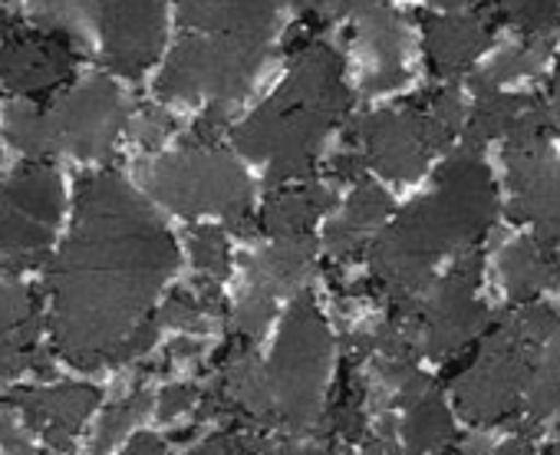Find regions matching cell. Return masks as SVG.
Instances as JSON below:
<instances>
[{
  "label": "cell",
  "mask_w": 560,
  "mask_h": 455,
  "mask_svg": "<svg viewBox=\"0 0 560 455\" xmlns=\"http://www.w3.org/2000/svg\"><path fill=\"white\" fill-rule=\"evenodd\" d=\"M149 406H152V393L149 389H139L136 396H129V399H122V402H113L109 409H106V416L100 419V425H96V435H93V455H103V452H109L145 412H149Z\"/></svg>",
  "instance_id": "cell-33"
},
{
  "label": "cell",
  "mask_w": 560,
  "mask_h": 455,
  "mask_svg": "<svg viewBox=\"0 0 560 455\" xmlns=\"http://www.w3.org/2000/svg\"><path fill=\"white\" fill-rule=\"evenodd\" d=\"M337 205V195L320 185V182H307V185H284V188H273L257 228L264 235H270L273 242L280 238H298V235H311L314 221L330 211Z\"/></svg>",
  "instance_id": "cell-21"
},
{
  "label": "cell",
  "mask_w": 560,
  "mask_h": 455,
  "mask_svg": "<svg viewBox=\"0 0 560 455\" xmlns=\"http://www.w3.org/2000/svg\"><path fill=\"white\" fill-rule=\"evenodd\" d=\"M172 129H175L172 116H168V113H162V109H155V106L142 109V116H139V122H136V136H139L149 149H152V145H159Z\"/></svg>",
  "instance_id": "cell-38"
},
{
  "label": "cell",
  "mask_w": 560,
  "mask_h": 455,
  "mask_svg": "<svg viewBox=\"0 0 560 455\" xmlns=\"http://www.w3.org/2000/svg\"><path fill=\"white\" fill-rule=\"evenodd\" d=\"M145 182L162 205H168L172 211H178L185 218L221 214L231 224V232H237L244 238H250L257 232L247 218L250 178L218 145H211V149L185 145L182 152L159 159L145 172Z\"/></svg>",
  "instance_id": "cell-5"
},
{
  "label": "cell",
  "mask_w": 560,
  "mask_h": 455,
  "mask_svg": "<svg viewBox=\"0 0 560 455\" xmlns=\"http://www.w3.org/2000/svg\"><path fill=\"white\" fill-rule=\"evenodd\" d=\"M357 40L366 60V93H383L393 90L406 80V31L402 21L380 0H357Z\"/></svg>",
  "instance_id": "cell-16"
},
{
  "label": "cell",
  "mask_w": 560,
  "mask_h": 455,
  "mask_svg": "<svg viewBox=\"0 0 560 455\" xmlns=\"http://www.w3.org/2000/svg\"><path fill=\"white\" fill-rule=\"evenodd\" d=\"M8 139L31 155V162H40L47 155L57 152V136H54V122H50V109L37 106V103H14L8 109Z\"/></svg>",
  "instance_id": "cell-28"
},
{
  "label": "cell",
  "mask_w": 560,
  "mask_h": 455,
  "mask_svg": "<svg viewBox=\"0 0 560 455\" xmlns=\"http://www.w3.org/2000/svg\"><path fill=\"white\" fill-rule=\"evenodd\" d=\"M432 4H439V8H458V4H465V0H432Z\"/></svg>",
  "instance_id": "cell-48"
},
{
  "label": "cell",
  "mask_w": 560,
  "mask_h": 455,
  "mask_svg": "<svg viewBox=\"0 0 560 455\" xmlns=\"http://www.w3.org/2000/svg\"><path fill=\"white\" fill-rule=\"evenodd\" d=\"M267 60V40L244 34H188L155 83L162 100L211 96L214 103H234L247 93L250 80Z\"/></svg>",
  "instance_id": "cell-6"
},
{
  "label": "cell",
  "mask_w": 560,
  "mask_h": 455,
  "mask_svg": "<svg viewBox=\"0 0 560 455\" xmlns=\"http://www.w3.org/2000/svg\"><path fill=\"white\" fill-rule=\"evenodd\" d=\"M273 304H277V301L267 298V294L244 291L241 304L228 314V320H231V337L247 340V343H257V340L264 337L270 317H273Z\"/></svg>",
  "instance_id": "cell-34"
},
{
  "label": "cell",
  "mask_w": 560,
  "mask_h": 455,
  "mask_svg": "<svg viewBox=\"0 0 560 455\" xmlns=\"http://www.w3.org/2000/svg\"><path fill=\"white\" fill-rule=\"evenodd\" d=\"M547 116H550V126H557V129H560V57H557V73H553V100H550V109H547Z\"/></svg>",
  "instance_id": "cell-46"
},
{
  "label": "cell",
  "mask_w": 560,
  "mask_h": 455,
  "mask_svg": "<svg viewBox=\"0 0 560 455\" xmlns=\"http://www.w3.org/2000/svg\"><path fill=\"white\" fill-rule=\"evenodd\" d=\"M96 0H34V24L67 34L73 44L83 40L86 47V31L96 24Z\"/></svg>",
  "instance_id": "cell-31"
},
{
  "label": "cell",
  "mask_w": 560,
  "mask_h": 455,
  "mask_svg": "<svg viewBox=\"0 0 560 455\" xmlns=\"http://www.w3.org/2000/svg\"><path fill=\"white\" fill-rule=\"evenodd\" d=\"M514 218L537 224V242L560 245V162H544L521 188H514Z\"/></svg>",
  "instance_id": "cell-23"
},
{
  "label": "cell",
  "mask_w": 560,
  "mask_h": 455,
  "mask_svg": "<svg viewBox=\"0 0 560 455\" xmlns=\"http://www.w3.org/2000/svg\"><path fill=\"white\" fill-rule=\"evenodd\" d=\"M228 314V307H224V301H221V291H218V284L214 281H208V278H201L191 291L185 288V291H175L165 304H162V311H159V324H165V327H188V330H208V324L214 320V317H224Z\"/></svg>",
  "instance_id": "cell-26"
},
{
  "label": "cell",
  "mask_w": 560,
  "mask_h": 455,
  "mask_svg": "<svg viewBox=\"0 0 560 455\" xmlns=\"http://www.w3.org/2000/svg\"><path fill=\"white\" fill-rule=\"evenodd\" d=\"M291 4H294L307 21L324 24V21H330V18H340V14L353 11V8H357V0H291Z\"/></svg>",
  "instance_id": "cell-39"
},
{
  "label": "cell",
  "mask_w": 560,
  "mask_h": 455,
  "mask_svg": "<svg viewBox=\"0 0 560 455\" xmlns=\"http://www.w3.org/2000/svg\"><path fill=\"white\" fill-rule=\"evenodd\" d=\"M122 455H165V442H162L159 435H152V432H139V435L126 445Z\"/></svg>",
  "instance_id": "cell-43"
},
{
  "label": "cell",
  "mask_w": 560,
  "mask_h": 455,
  "mask_svg": "<svg viewBox=\"0 0 560 455\" xmlns=\"http://www.w3.org/2000/svg\"><path fill=\"white\" fill-rule=\"evenodd\" d=\"M103 393L90 383H57V386H18L0 393V406L21 409L27 425L44 435L50 448L70 452L83 419L100 406Z\"/></svg>",
  "instance_id": "cell-14"
},
{
  "label": "cell",
  "mask_w": 560,
  "mask_h": 455,
  "mask_svg": "<svg viewBox=\"0 0 560 455\" xmlns=\"http://www.w3.org/2000/svg\"><path fill=\"white\" fill-rule=\"evenodd\" d=\"M188 248H191V261L195 268L208 278V281H224L231 271V248L221 228L211 224H195L188 232Z\"/></svg>",
  "instance_id": "cell-32"
},
{
  "label": "cell",
  "mask_w": 560,
  "mask_h": 455,
  "mask_svg": "<svg viewBox=\"0 0 560 455\" xmlns=\"http://www.w3.org/2000/svg\"><path fill=\"white\" fill-rule=\"evenodd\" d=\"M491 21H508L527 40H547L560 27V0H491Z\"/></svg>",
  "instance_id": "cell-30"
},
{
  "label": "cell",
  "mask_w": 560,
  "mask_h": 455,
  "mask_svg": "<svg viewBox=\"0 0 560 455\" xmlns=\"http://www.w3.org/2000/svg\"><path fill=\"white\" fill-rule=\"evenodd\" d=\"M402 439L412 455L422 452H445L455 442V425L452 416L439 396V389H425L419 399L406 406V422H402Z\"/></svg>",
  "instance_id": "cell-25"
},
{
  "label": "cell",
  "mask_w": 560,
  "mask_h": 455,
  "mask_svg": "<svg viewBox=\"0 0 560 455\" xmlns=\"http://www.w3.org/2000/svg\"><path fill=\"white\" fill-rule=\"evenodd\" d=\"M537 343L527 340L508 317L475 353L471 366L455 383V399L471 422H498L514 409L537 366Z\"/></svg>",
  "instance_id": "cell-8"
},
{
  "label": "cell",
  "mask_w": 560,
  "mask_h": 455,
  "mask_svg": "<svg viewBox=\"0 0 560 455\" xmlns=\"http://www.w3.org/2000/svg\"><path fill=\"white\" fill-rule=\"evenodd\" d=\"M350 106L343 57L317 40L294 57L288 83L234 129V145L247 159H267V185L284 188L314 172L324 136L347 119Z\"/></svg>",
  "instance_id": "cell-3"
},
{
  "label": "cell",
  "mask_w": 560,
  "mask_h": 455,
  "mask_svg": "<svg viewBox=\"0 0 560 455\" xmlns=\"http://www.w3.org/2000/svg\"><path fill=\"white\" fill-rule=\"evenodd\" d=\"M334 175L343 178V182H363V168H366V159L357 155V152H340L334 162H330Z\"/></svg>",
  "instance_id": "cell-41"
},
{
  "label": "cell",
  "mask_w": 560,
  "mask_h": 455,
  "mask_svg": "<svg viewBox=\"0 0 560 455\" xmlns=\"http://www.w3.org/2000/svg\"><path fill=\"white\" fill-rule=\"evenodd\" d=\"M178 268V245L116 172L80 178L77 224L50 261L54 347L77 370L122 366L159 340L155 298Z\"/></svg>",
  "instance_id": "cell-1"
},
{
  "label": "cell",
  "mask_w": 560,
  "mask_h": 455,
  "mask_svg": "<svg viewBox=\"0 0 560 455\" xmlns=\"http://www.w3.org/2000/svg\"><path fill=\"white\" fill-rule=\"evenodd\" d=\"M501 275L511 298L530 304L537 291L550 288L560 278V258L544 242H514L501 255Z\"/></svg>",
  "instance_id": "cell-24"
},
{
  "label": "cell",
  "mask_w": 560,
  "mask_h": 455,
  "mask_svg": "<svg viewBox=\"0 0 560 455\" xmlns=\"http://www.w3.org/2000/svg\"><path fill=\"white\" fill-rule=\"evenodd\" d=\"M195 357H201V343L198 340H178V343L168 347V360H175V363L195 360Z\"/></svg>",
  "instance_id": "cell-44"
},
{
  "label": "cell",
  "mask_w": 560,
  "mask_h": 455,
  "mask_svg": "<svg viewBox=\"0 0 560 455\" xmlns=\"http://www.w3.org/2000/svg\"><path fill=\"white\" fill-rule=\"evenodd\" d=\"M0 445H4L8 455H40V452L31 445V435H27L8 412H0Z\"/></svg>",
  "instance_id": "cell-40"
},
{
  "label": "cell",
  "mask_w": 560,
  "mask_h": 455,
  "mask_svg": "<svg viewBox=\"0 0 560 455\" xmlns=\"http://www.w3.org/2000/svg\"><path fill=\"white\" fill-rule=\"evenodd\" d=\"M24 370H50L40 350V307L18 278L0 275V376L8 380Z\"/></svg>",
  "instance_id": "cell-15"
},
{
  "label": "cell",
  "mask_w": 560,
  "mask_h": 455,
  "mask_svg": "<svg viewBox=\"0 0 560 455\" xmlns=\"http://www.w3.org/2000/svg\"><path fill=\"white\" fill-rule=\"evenodd\" d=\"M317 261V238L298 235V238H280L270 248L257 252L247 261V291L267 294V298H284V294H304V284Z\"/></svg>",
  "instance_id": "cell-18"
},
{
  "label": "cell",
  "mask_w": 560,
  "mask_h": 455,
  "mask_svg": "<svg viewBox=\"0 0 560 455\" xmlns=\"http://www.w3.org/2000/svg\"><path fill=\"white\" fill-rule=\"evenodd\" d=\"M178 21L191 34H244L270 40L277 0H178Z\"/></svg>",
  "instance_id": "cell-19"
},
{
  "label": "cell",
  "mask_w": 560,
  "mask_h": 455,
  "mask_svg": "<svg viewBox=\"0 0 560 455\" xmlns=\"http://www.w3.org/2000/svg\"><path fill=\"white\" fill-rule=\"evenodd\" d=\"M280 455H330V445H301V442H288L280 448Z\"/></svg>",
  "instance_id": "cell-45"
},
{
  "label": "cell",
  "mask_w": 560,
  "mask_h": 455,
  "mask_svg": "<svg viewBox=\"0 0 560 455\" xmlns=\"http://www.w3.org/2000/svg\"><path fill=\"white\" fill-rule=\"evenodd\" d=\"M324 432H337L343 442H357L366 435V409H363V380L353 370V360L343 363V380L340 389L330 402V409L324 412Z\"/></svg>",
  "instance_id": "cell-29"
},
{
  "label": "cell",
  "mask_w": 560,
  "mask_h": 455,
  "mask_svg": "<svg viewBox=\"0 0 560 455\" xmlns=\"http://www.w3.org/2000/svg\"><path fill=\"white\" fill-rule=\"evenodd\" d=\"M198 402V389L191 383H172L159 393V419L168 422L182 412H188Z\"/></svg>",
  "instance_id": "cell-37"
},
{
  "label": "cell",
  "mask_w": 560,
  "mask_h": 455,
  "mask_svg": "<svg viewBox=\"0 0 560 455\" xmlns=\"http://www.w3.org/2000/svg\"><path fill=\"white\" fill-rule=\"evenodd\" d=\"M494 455H534V452H530V445H527V442H511V445L498 448Z\"/></svg>",
  "instance_id": "cell-47"
},
{
  "label": "cell",
  "mask_w": 560,
  "mask_h": 455,
  "mask_svg": "<svg viewBox=\"0 0 560 455\" xmlns=\"http://www.w3.org/2000/svg\"><path fill=\"white\" fill-rule=\"evenodd\" d=\"M389 214H393V198H389L380 185H373V182H366V178L357 182V191L350 195L343 218L330 221V224H327V232H324L327 252H330L337 261L357 258V255L366 248L370 235L376 232V228H380Z\"/></svg>",
  "instance_id": "cell-22"
},
{
  "label": "cell",
  "mask_w": 560,
  "mask_h": 455,
  "mask_svg": "<svg viewBox=\"0 0 560 455\" xmlns=\"http://www.w3.org/2000/svg\"><path fill=\"white\" fill-rule=\"evenodd\" d=\"M363 455H399V445H396V435H393V422L383 419L380 432L366 442Z\"/></svg>",
  "instance_id": "cell-42"
},
{
  "label": "cell",
  "mask_w": 560,
  "mask_h": 455,
  "mask_svg": "<svg viewBox=\"0 0 560 455\" xmlns=\"http://www.w3.org/2000/svg\"><path fill=\"white\" fill-rule=\"evenodd\" d=\"M77 70V50L67 34L57 31H4L0 44V80L27 100H47Z\"/></svg>",
  "instance_id": "cell-12"
},
{
  "label": "cell",
  "mask_w": 560,
  "mask_h": 455,
  "mask_svg": "<svg viewBox=\"0 0 560 455\" xmlns=\"http://www.w3.org/2000/svg\"><path fill=\"white\" fill-rule=\"evenodd\" d=\"M228 119H231V106H228V103H211V106L201 113V119L195 122V129H191V136L185 139V145H201V149L218 145L221 132L228 129Z\"/></svg>",
  "instance_id": "cell-36"
},
{
  "label": "cell",
  "mask_w": 560,
  "mask_h": 455,
  "mask_svg": "<svg viewBox=\"0 0 560 455\" xmlns=\"http://www.w3.org/2000/svg\"><path fill=\"white\" fill-rule=\"evenodd\" d=\"M350 139L363 145V159L376 165L386 178L409 182L419 178L429 155L445 149L452 142L448 132H442L425 109H383L370 113L350 122Z\"/></svg>",
  "instance_id": "cell-9"
},
{
  "label": "cell",
  "mask_w": 560,
  "mask_h": 455,
  "mask_svg": "<svg viewBox=\"0 0 560 455\" xmlns=\"http://www.w3.org/2000/svg\"><path fill=\"white\" fill-rule=\"evenodd\" d=\"M527 106H530V96H508L501 90L478 93V103H475V113H471V122L465 132V145L478 149L481 142H488L494 136H508Z\"/></svg>",
  "instance_id": "cell-27"
},
{
  "label": "cell",
  "mask_w": 560,
  "mask_h": 455,
  "mask_svg": "<svg viewBox=\"0 0 560 455\" xmlns=\"http://www.w3.org/2000/svg\"><path fill=\"white\" fill-rule=\"evenodd\" d=\"M494 21L485 14L468 18H429L425 21V54L439 77L452 80L465 73L478 54L491 44Z\"/></svg>",
  "instance_id": "cell-20"
},
{
  "label": "cell",
  "mask_w": 560,
  "mask_h": 455,
  "mask_svg": "<svg viewBox=\"0 0 560 455\" xmlns=\"http://www.w3.org/2000/svg\"><path fill=\"white\" fill-rule=\"evenodd\" d=\"M494 218V185L475 149L455 152L435 191L409 205L370 245V268L393 311H416L432 284L435 258L475 245Z\"/></svg>",
  "instance_id": "cell-2"
},
{
  "label": "cell",
  "mask_w": 560,
  "mask_h": 455,
  "mask_svg": "<svg viewBox=\"0 0 560 455\" xmlns=\"http://www.w3.org/2000/svg\"><path fill=\"white\" fill-rule=\"evenodd\" d=\"M264 442L250 432H218L195 445L188 455H260Z\"/></svg>",
  "instance_id": "cell-35"
},
{
  "label": "cell",
  "mask_w": 560,
  "mask_h": 455,
  "mask_svg": "<svg viewBox=\"0 0 560 455\" xmlns=\"http://www.w3.org/2000/svg\"><path fill=\"white\" fill-rule=\"evenodd\" d=\"M96 27L116 73L139 80L162 50L165 0H96Z\"/></svg>",
  "instance_id": "cell-13"
},
{
  "label": "cell",
  "mask_w": 560,
  "mask_h": 455,
  "mask_svg": "<svg viewBox=\"0 0 560 455\" xmlns=\"http://www.w3.org/2000/svg\"><path fill=\"white\" fill-rule=\"evenodd\" d=\"M481 278V255L468 252L419 304V340L432 357H448L471 343L488 327V311L475 301Z\"/></svg>",
  "instance_id": "cell-10"
},
{
  "label": "cell",
  "mask_w": 560,
  "mask_h": 455,
  "mask_svg": "<svg viewBox=\"0 0 560 455\" xmlns=\"http://www.w3.org/2000/svg\"><path fill=\"white\" fill-rule=\"evenodd\" d=\"M334 363V334L311 294H298L280 324L267 380L277 409V429L291 435L320 432L324 393Z\"/></svg>",
  "instance_id": "cell-4"
},
{
  "label": "cell",
  "mask_w": 560,
  "mask_h": 455,
  "mask_svg": "<svg viewBox=\"0 0 560 455\" xmlns=\"http://www.w3.org/2000/svg\"><path fill=\"white\" fill-rule=\"evenodd\" d=\"M60 211V175L47 162L21 165L0 185V258L14 271L47 265Z\"/></svg>",
  "instance_id": "cell-7"
},
{
  "label": "cell",
  "mask_w": 560,
  "mask_h": 455,
  "mask_svg": "<svg viewBox=\"0 0 560 455\" xmlns=\"http://www.w3.org/2000/svg\"><path fill=\"white\" fill-rule=\"evenodd\" d=\"M50 122L57 152L67 149L80 159H106L126 126V103L113 80L93 77L50 109Z\"/></svg>",
  "instance_id": "cell-11"
},
{
  "label": "cell",
  "mask_w": 560,
  "mask_h": 455,
  "mask_svg": "<svg viewBox=\"0 0 560 455\" xmlns=\"http://www.w3.org/2000/svg\"><path fill=\"white\" fill-rule=\"evenodd\" d=\"M214 383L221 393L234 402L241 425L247 429H277V409H273V393L267 380V366L254 353V343L231 337L218 360V376Z\"/></svg>",
  "instance_id": "cell-17"
}]
</instances>
